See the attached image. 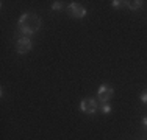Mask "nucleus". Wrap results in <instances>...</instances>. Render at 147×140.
I'll use <instances>...</instances> for the list:
<instances>
[{
  "instance_id": "8",
  "label": "nucleus",
  "mask_w": 147,
  "mask_h": 140,
  "mask_svg": "<svg viewBox=\"0 0 147 140\" xmlns=\"http://www.w3.org/2000/svg\"><path fill=\"white\" fill-rule=\"evenodd\" d=\"M61 8H63L61 2H53L52 3V9H53V11H58V9H61Z\"/></svg>"
},
{
  "instance_id": "11",
  "label": "nucleus",
  "mask_w": 147,
  "mask_h": 140,
  "mask_svg": "<svg viewBox=\"0 0 147 140\" xmlns=\"http://www.w3.org/2000/svg\"><path fill=\"white\" fill-rule=\"evenodd\" d=\"M142 125H144L146 128H147V117H144V118H142Z\"/></svg>"
},
{
  "instance_id": "10",
  "label": "nucleus",
  "mask_w": 147,
  "mask_h": 140,
  "mask_svg": "<svg viewBox=\"0 0 147 140\" xmlns=\"http://www.w3.org/2000/svg\"><path fill=\"white\" fill-rule=\"evenodd\" d=\"M141 101H142L144 104H147V89H146L144 92L141 93Z\"/></svg>"
},
{
  "instance_id": "7",
  "label": "nucleus",
  "mask_w": 147,
  "mask_h": 140,
  "mask_svg": "<svg viewBox=\"0 0 147 140\" xmlns=\"http://www.w3.org/2000/svg\"><path fill=\"white\" fill-rule=\"evenodd\" d=\"M100 112H102V114H110V112H111V106H110V104H107V103H102V104H100Z\"/></svg>"
},
{
  "instance_id": "5",
  "label": "nucleus",
  "mask_w": 147,
  "mask_h": 140,
  "mask_svg": "<svg viewBox=\"0 0 147 140\" xmlns=\"http://www.w3.org/2000/svg\"><path fill=\"white\" fill-rule=\"evenodd\" d=\"M16 50H17V53H20V55L28 53V51L31 50V41L25 36L19 37L17 42H16Z\"/></svg>"
},
{
  "instance_id": "2",
  "label": "nucleus",
  "mask_w": 147,
  "mask_h": 140,
  "mask_svg": "<svg viewBox=\"0 0 147 140\" xmlns=\"http://www.w3.org/2000/svg\"><path fill=\"white\" fill-rule=\"evenodd\" d=\"M113 93H114V90L111 86H108V84H100L99 90H97V100H99L100 103H107V101L111 100Z\"/></svg>"
},
{
  "instance_id": "3",
  "label": "nucleus",
  "mask_w": 147,
  "mask_h": 140,
  "mask_svg": "<svg viewBox=\"0 0 147 140\" xmlns=\"http://www.w3.org/2000/svg\"><path fill=\"white\" fill-rule=\"evenodd\" d=\"M80 109L85 114H94L97 111V101L94 98H83L80 101Z\"/></svg>"
},
{
  "instance_id": "4",
  "label": "nucleus",
  "mask_w": 147,
  "mask_h": 140,
  "mask_svg": "<svg viewBox=\"0 0 147 140\" xmlns=\"http://www.w3.org/2000/svg\"><path fill=\"white\" fill-rule=\"evenodd\" d=\"M67 14L71 17H75V19H82V17L86 16V9L83 6H80L78 3H69L67 6Z\"/></svg>"
},
{
  "instance_id": "6",
  "label": "nucleus",
  "mask_w": 147,
  "mask_h": 140,
  "mask_svg": "<svg viewBox=\"0 0 147 140\" xmlns=\"http://www.w3.org/2000/svg\"><path fill=\"white\" fill-rule=\"evenodd\" d=\"M125 6H128L130 9H139L142 6L141 0H130V2H125Z\"/></svg>"
},
{
  "instance_id": "1",
  "label": "nucleus",
  "mask_w": 147,
  "mask_h": 140,
  "mask_svg": "<svg viewBox=\"0 0 147 140\" xmlns=\"http://www.w3.org/2000/svg\"><path fill=\"white\" fill-rule=\"evenodd\" d=\"M19 31H22V33L25 34H33L36 33L38 30H39L41 27V20L39 17L36 16V14H31V13H25L20 16L19 19Z\"/></svg>"
},
{
  "instance_id": "9",
  "label": "nucleus",
  "mask_w": 147,
  "mask_h": 140,
  "mask_svg": "<svg viewBox=\"0 0 147 140\" xmlns=\"http://www.w3.org/2000/svg\"><path fill=\"white\" fill-rule=\"evenodd\" d=\"M111 5H113L114 8H119V6L125 5V2H119V0H114V2H111Z\"/></svg>"
}]
</instances>
